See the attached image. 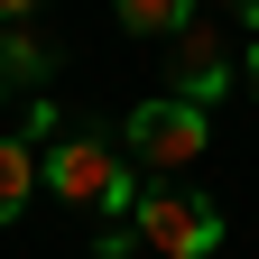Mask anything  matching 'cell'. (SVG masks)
I'll return each instance as SVG.
<instances>
[{
  "mask_svg": "<svg viewBox=\"0 0 259 259\" xmlns=\"http://www.w3.org/2000/svg\"><path fill=\"white\" fill-rule=\"evenodd\" d=\"M28 10H47V0H0V19H28Z\"/></svg>",
  "mask_w": 259,
  "mask_h": 259,
  "instance_id": "9c48e42d",
  "label": "cell"
},
{
  "mask_svg": "<svg viewBox=\"0 0 259 259\" xmlns=\"http://www.w3.org/2000/svg\"><path fill=\"white\" fill-rule=\"evenodd\" d=\"M37 185H47V139H28V130H0V222H19Z\"/></svg>",
  "mask_w": 259,
  "mask_h": 259,
  "instance_id": "5b68a950",
  "label": "cell"
},
{
  "mask_svg": "<svg viewBox=\"0 0 259 259\" xmlns=\"http://www.w3.org/2000/svg\"><path fill=\"white\" fill-rule=\"evenodd\" d=\"M120 148H130V167L176 176V167H194V157L213 148V111L185 102V93H157V102H139V111L120 120Z\"/></svg>",
  "mask_w": 259,
  "mask_h": 259,
  "instance_id": "7a4b0ae2",
  "label": "cell"
},
{
  "mask_svg": "<svg viewBox=\"0 0 259 259\" xmlns=\"http://www.w3.org/2000/svg\"><path fill=\"white\" fill-rule=\"evenodd\" d=\"M167 56H176V93H185V102H204V111L241 83V65H232V47H222V28H213V19L176 28V47H167Z\"/></svg>",
  "mask_w": 259,
  "mask_h": 259,
  "instance_id": "277c9868",
  "label": "cell"
},
{
  "mask_svg": "<svg viewBox=\"0 0 259 259\" xmlns=\"http://www.w3.org/2000/svg\"><path fill=\"white\" fill-rule=\"evenodd\" d=\"M241 83H250V102H259V37H250V56H241Z\"/></svg>",
  "mask_w": 259,
  "mask_h": 259,
  "instance_id": "ba28073f",
  "label": "cell"
},
{
  "mask_svg": "<svg viewBox=\"0 0 259 259\" xmlns=\"http://www.w3.org/2000/svg\"><path fill=\"white\" fill-rule=\"evenodd\" d=\"M47 65H56V47L28 37V19H0V74L10 83H47Z\"/></svg>",
  "mask_w": 259,
  "mask_h": 259,
  "instance_id": "52a82bcc",
  "label": "cell"
},
{
  "mask_svg": "<svg viewBox=\"0 0 259 259\" xmlns=\"http://www.w3.org/2000/svg\"><path fill=\"white\" fill-rule=\"evenodd\" d=\"M111 19L130 37H176V28H194L204 10H194V0H111Z\"/></svg>",
  "mask_w": 259,
  "mask_h": 259,
  "instance_id": "8992f818",
  "label": "cell"
},
{
  "mask_svg": "<svg viewBox=\"0 0 259 259\" xmlns=\"http://www.w3.org/2000/svg\"><path fill=\"white\" fill-rule=\"evenodd\" d=\"M130 222H139V250H157V259H213L222 250V204L213 194H176V176L148 185Z\"/></svg>",
  "mask_w": 259,
  "mask_h": 259,
  "instance_id": "3957f363",
  "label": "cell"
},
{
  "mask_svg": "<svg viewBox=\"0 0 259 259\" xmlns=\"http://www.w3.org/2000/svg\"><path fill=\"white\" fill-rule=\"evenodd\" d=\"M47 194H65V204H102V213H139V176H130V148H102L83 139V130H65V139H47Z\"/></svg>",
  "mask_w": 259,
  "mask_h": 259,
  "instance_id": "6da1fadb",
  "label": "cell"
},
{
  "mask_svg": "<svg viewBox=\"0 0 259 259\" xmlns=\"http://www.w3.org/2000/svg\"><path fill=\"white\" fill-rule=\"evenodd\" d=\"M0 102H10V74H0Z\"/></svg>",
  "mask_w": 259,
  "mask_h": 259,
  "instance_id": "8fae6325",
  "label": "cell"
},
{
  "mask_svg": "<svg viewBox=\"0 0 259 259\" xmlns=\"http://www.w3.org/2000/svg\"><path fill=\"white\" fill-rule=\"evenodd\" d=\"M232 19H241V28H259V0H232Z\"/></svg>",
  "mask_w": 259,
  "mask_h": 259,
  "instance_id": "30bf717a",
  "label": "cell"
}]
</instances>
